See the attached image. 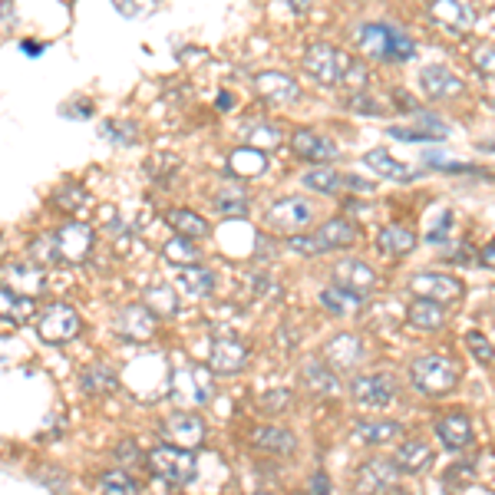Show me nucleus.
<instances>
[{
	"instance_id": "nucleus-1",
	"label": "nucleus",
	"mask_w": 495,
	"mask_h": 495,
	"mask_svg": "<svg viewBox=\"0 0 495 495\" xmlns=\"http://www.w3.org/2000/svg\"><path fill=\"white\" fill-rule=\"evenodd\" d=\"M357 43H360L363 53H370L377 60H397V63L416 53L413 40L403 30L390 27V23H363L360 33H357Z\"/></svg>"
},
{
	"instance_id": "nucleus-2",
	"label": "nucleus",
	"mask_w": 495,
	"mask_h": 495,
	"mask_svg": "<svg viewBox=\"0 0 495 495\" xmlns=\"http://www.w3.org/2000/svg\"><path fill=\"white\" fill-rule=\"evenodd\" d=\"M410 380L419 393H429V397H443L459 383V367L449 357H439V353H426L413 360L410 367Z\"/></svg>"
},
{
	"instance_id": "nucleus-3",
	"label": "nucleus",
	"mask_w": 495,
	"mask_h": 495,
	"mask_svg": "<svg viewBox=\"0 0 495 495\" xmlns=\"http://www.w3.org/2000/svg\"><path fill=\"white\" fill-rule=\"evenodd\" d=\"M149 469L153 476H159L169 486H189L195 479V459L185 446H175V443H165V446H155L149 453Z\"/></svg>"
},
{
	"instance_id": "nucleus-4",
	"label": "nucleus",
	"mask_w": 495,
	"mask_h": 495,
	"mask_svg": "<svg viewBox=\"0 0 495 495\" xmlns=\"http://www.w3.org/2000/svg\"><path fill=\"white\" fill-rule=\"evenodd\" d=\"M307 225H311V205H304V199H277L265 211V229L275 235H297Z\"/></svg>"
},
{
	"instance_id": "nucleus-5",
	"label": "nucleus",
	"mask_w": 495,
	"mask_h": 495,
	"mask_svg": "<svg viewBox=\"0 0 495 495\" xmlns=\"http://www.w3.org/2000/svg\"><path fill=\"white\" fill-rule=\"evenodd\" d=\"M37 333L43 343H67L79 333V314L70 304H50L37 321Z\"/></svg>"
},
{
	"instance_id": "nucleus-6",
	"label": "nucleus",
	"mask_w": 495,
	"mask_h": 495,
	"mask_svg": "<svg viewBox=\"0 0 495 495\" xmlns=\"http://www.w3.org/2000/svg\"><path fill=\"white\" fill-rule=\"evenodd\" d=\"M248 363V347L245 341H238L235 333H219L215 341H211V357H209V367L221 377H235V373L245 370Z\"/></svg>"
},
{
	"instance_id": "nucleus-7",
	"label": "nucleus",
	"mask_w": 495,
	"mask_h": 495,
	"mask_svg": "<svg viewBox=\"0 0 495 495\" xmlns=\"http://www.w3.org/2000/svg\"><path fill=\"white\" fill-rule=\"evenodd\" d=\"M53 235H57L60 257H63V261H70V265H79V261H86V257H89V251H93V245H96V231L89 229V225H83V221H67V225H63V229H57Z\"/></svg>"
},
{
	"instance_id": "nucleus-8",
	"label": "nucleus",
	"mask_w": 495,
	"mask_h": 495,
	"mask_svg": "<svg viewBox=\"0 0 495 495\" xmlns=\"http://www.w3.org/2000/svg\"><path fill=\"white\" fill-rule=\"evenodd\" d=\"M353 400L360 406H370V410H380V406H390L393 397H397V387H393L390 377L383 373H363V377H353L350 383Z\"/></svg>"
},
{
	"instance_id": "nucleus-9",
	"label": "nucleus",
	"mask_w": 495,
	"mask_h": 495,
	"mask_svg": "<svg viewBox=\"0 0 495 495\" xmlns=\"http://www.w3.org/2000/svg\"><path fill=\"white\" fill-rule=\"evenodd\" d=\"M155 324H159V314H155L153 307L145 304H129L119 311V317H116V331L123 333L126 341H135V343H143L149 341L155 333Z\"/></svg>"
},
{
	"instance_id": "nucleus-10",
	"label": "nucleus",
	"mask_w": 495,
	"mask_h": 495,
	"mask_svg": "<svg viewBox=\"0 0 495 495\" xmlns=\"http://www.w3.org/2000/svg\"><path fill=\"white\" fill-rule=\"evenodd\" d=\"M343 60L341 53L331 47V43H311L304 53V70L311 73L314 79H321V83H341L343 79Z\"/></svg>"
},
{
	"instance_id": "nucleus-11",
	"label": "nucleus",
	"mask_w": 495,
	"mask_h": 495,
	"mask_svg": "<svg viewBox=\"0 0 495 495\" xmlns=\"http://www.w3.org/2000/svg\"><path fill=\"white\" fill-rule=\"evenodd\" d=\"M163 439H169L175 446L195 449L201 446V439H205V423H201V416H195V413H172L163 423Z\"/></svg>"
},
{
	"instance_id": "nucleus-12",
	"label": "nucleus",
	"mask_w": 495,
	"mask_h": 495,
	"mask_svg": "<svg viewBox=\"0 0 495 495\" xmlns=\"http://www.w3.org/2000/svg\"><path fill=\"white\" fill-rule=\"evenodd\" d=\"M410 291L416 297H433V301H443V304H453L462 297V281L449 275H416L410 277Z\"/></svg>"
},
{
	"instance_id": "nucleus-13",
	"label": "nucleus",
	"mask_w": 495,
	"mask_h": 495,
	"mask_svg": "<svg viewBox=\"0 0 495 495\" xmlns=\"http://www.w3.org/2000/svg\"><path fill=\"white\" fill-rule=\"evenodd\" d=\"M291 149H294L301 159H307V163H333V159L341 155V149H337L327 135L314 133V129H297V133L291 135Z\"/></svg>"
},
{
	"instance_id": "nucleus-14",
	"label": "nucleus",
	"mask_w": 495,
	"mask_h": 495,
	"mask_svg": "<svg viewBox=\"0 0 495 495\" xmlns=\"http://www.w3.org/2000/svg\"><path fill=\"white\" fill-rule=\"evenodd\" d=\"M333 285H343L350 287V291L367 294V291L377 287V275H373L370 265H363L357 257H341V261L333 265Z\"/></svg>"
},
{
	"instance_id": "nucleus-15",
	"label": "nucleus",
	"mask_w": 495,
	"mask_h": 495,
	"mask_svg": "<svg viewBox=\"0 0 495 495\" xmlns=\"http://www.w3.org/2000/svg\"><path fill=\"white\" fill-rule=\"evenodd\" d=\"M397 479H400V469L397 462H383V459H370L363 462V469L357 472V489L363 492H393L397 489Z\"/></svg>"
},
{
	"instance_id": "nucleus-16",
	"label": "nucleus",
	"mask_w": 495,
	"mask_h": 495,
	"mask_svg": "<svg viewBox=\"0 0 495 495\" xmlns=\"http://www.w3.org/2000/svg\"><path fill=\"white\" fill-rule=\"evenodd\" d=\"M324 357L337 367V370H353L363 360V343L357 333H337L324 347Z\"/></svg>"
},
{
	"instance_id": "nucleus-17",
	"label": "nucleus",
	"mask_w": 495,
	"mask_h": 495,
	"mask_svg": "<svg viewBox=\"0 0 495 495\" xmlns=\"http://www.w3.org/2000/svg\"><path fill=\"white\" fill-rule=\"evenodd\" d=\"M419 83H423L426 96H433V99H456V96H462V89H466L462 79L446 67H426L419 73Z\"/></svg>"
},
{
	"instance_id": "nucleus-18",
	"label": "nucleus",
	"mask_w": 495,
	"mask_h": 495,
	"mask_svg": "<svg viewBox=\"0 0 495 495\" xmlns=\"http://www.w3.org/2000/svg\"><path fill=\"white\" fill-rule=\"evenodd\" d=\"M436 436L446 449H466L472 443V423L462 410H453L436 423Z\"/></svg>"
},
{
	"instance_id": "nucleus-19",
	"label": "nucleus",
	"mask_w": 495,
	"mask_h": 495,
	"mask_svg": "<svg viewBox=\"0 0 495 495\" xmlns=\"http://www.w3.org/2000/svg\"><path fill=\"white\" fill-rule=\"evenodd\" d=\"M255 86H257V93L265 96V99H271V103H294L297 96H301V89H297L294 79L285 77V73H277V70H265V73H257Z\"/></svg>"
},
{
	"instance_id": "nucleus-20",
	"label": "nucleus",
	"mask_w": 495,
	"mask_h": 495,
	"mask_svg": "<svg viewBox=\"0 0 495 495\" xmlns=\"http://www.w3.org/2000/svg\"><path fill=\"white\" fill-rule=\"evenodd\" d=\"M353 439L363 446H387L393 439H403V426L393 419H367V423L353 426Z\"/></svg>"
},
{
	"instance_id": "nucleus-21",
	"label": "nucleus",
	"mask_w": 495,
	"mask_h": 495,
	"mask_svg": "<svg viewBox=\"0 0 495 495\" xmlns=\"http://www.w3.org/2000/svg\"><path fill=\"white\" fill-rule=\"evenodd\" d=\"M251 446L255 449H265L271 456H291L297 449V439L294 433H287V429H277V426H257L251 433Z\"/></svg>"
},
{
	"instance_id": "nucleus-22",
	"label": "nucleus",
	"mask_w": 495,
	"mask_h": 495,
	"mask_svg": "<svg viewBox=\"0 0 495 495\" xmlns=\"http://www.w3.org/2000/svg\"><path fill=\"white\" fill-rule=\"evenodd\" d=\"M429 462H433V446L423 443V439H406L397 449V469H400L403 476H419Z\"/></svg>"
},
{
	"instance_id": "nucleus-23",
	"label": "nucleus",
	"mask_w": 495,
	"mask_h": 495,
	"mask_svg": "<svg viewBox=\"0 0 495 495\" xmlns=\"http://www.w3.org/2000/svg\"><path fill=\"white\" fill-rule=\"evenodd\" d=\"M406 321L419 331H439V327L446 324V307L443 301H433V297H419L413 301L410 311H406Z\"/></svg>"
},
{
	"instance_id": "nucleus-24",
	"label": "nucleus",
	"mask_w": 495,
	"mask_h": 495,
	"mask_svg": "<svg viewBox=\"0 0 495 495\" xmlns=\"http://www.w3.org/2000/svg\"><path fill=\"white\" fill-rule=\"evenodd\" d=\"M241 139H245L248 145L261 149V153H271V149H277V145H281L285 133H281V126L271 123V119H255V123L241 126Z\"/></svg>"
},
{
	"instance_id": "nucleus-25",
	"label": "nucleus",
	"mask_w": 495,
	"mask_h": 495,
	"mask_svg": "<svg viewBox=\"0 0 495 495\" xmlns=\"http://www.w3.org/2000/svg\"><path fill=\"white\" fill-rule=\"evenodd\" d=\"M314 235L321 238L324 251H327V248H350V245H357V241H360V229H357L353 221H347V219L324 221V225H321Z\"/></svg>"
},
{
	"instance_id": "nucleus-26",
	"label": "nucleus",
	"mask_w": 495,
	"mask_h": 495,
	"mask_svg": "<svg viewBox=\"0 0 495 495\" xmlns=\"http://www.w3.org/2000/svg\"><path fill=\"white\" fill-rule=\"evenodd\" d=\"M267 169V155L255 145H245V149H235L229 155V172L235 179H255Z\"/></svg>"
},
{
	"instance_id": "nucleus-27",
	"label": "nucleus",
	"mask_w": 495,
	"mask_h": 495,
	"mask_svg": "<svg viewBox=\"0 0 495 495\" xmlns=\"http://www.w3.org/2000/svg\"><path fill=\"white\" fill-rule=\"evenodd\" d=\"M301 380H304V387H311L314 393H321V397H333L337 393V373L331 370V363L324 360H307L304 367H301Z\"/></svg>"
},
{
	"instance_id": "nucleus-28",
	"label": "nucleus",
	"mask_w": 495,
	"mask_h": 495,
	"mask_svg": "<svg viewBox=\"0 0 495 495\" xmlns=\"http://www.w3.org/2000/svg\"><path fill=\"white\" fill-rule=\"evenodd\" d=\"M377 245H380L383 255L390 257H400V255H410L413 245H416V235L410 229H403V225H387V229L377 235Z\"/></svg>"
},
{
	"instance_id": "nucleus-29",
	"label": "nucleus",
	"mask_w": 495,
	"mask_h": 495,
	"mask_svg": "<svg viewBox=\"0 0 495 495\" xmlns=\"http://www.w3.org/2000/svg\"><path fill=\"white\" fill-rule=\"evenodd\" d=\"M7 285L20 294H40L43 291V267L40 265H14L7 267Z\"/></svg>"
},
{
	"instance_id": "nucleus-30",
	"label": "nucleus",
	"mask_w": 495,
	"mask_h": 495,
	"mask_svg": "<svg viewBox=\"0 0 495 495\" xmlns=\"http://www.w3.org/2000/svg\"><path fill=\"white\" fill-rule=\"evenodd\" d=\"M79 387H83V393H89V397H106V393H113L116 387H119V380H116V373L109 370V367L93 363V367H86L83 370Z\"/></svg>"
},
{
	"instance_id": "nucleus-31",
	"label": "nucleus",
	"mask_w": 495,
	"mask_h": 495,
	"mask_svg": "<svg viewBox=\"0 0 495 495\" xmlns=\"http://www.w3.org/2000/svg\"><path fill=\"white\" fill-rule=\"evenodd\" d=\"M321 304H324L331 314H347V311H357V307L363 304V294L343 285H333L321 291Z\"/></svg>"
},
{
	"instance_id": "nucleus-32",
	"label": "nucleus",
	"mask_w": 495,
	"mask_h": 495,
	"mask_svg": "<svg viewBox=\"0 0 495 495\" xmlns=\"http://www.w3.org/2000/svg\"><path fill=\"white\" fill-rule=\"evenodd\" d=\"M179 285L182 291H189L191 297H209L211 291H215V275L199 265H185L179 267Z\"/></svg>"
},
{
	"instance_id": "nucleus-33",
	"label": "nucleus",
	"mask_w": 495,
	"mask_h": 495,
	"mask_svg": "<svg viewBox=\"0 0 495 495\" xmlns=\"http://www.w3.org/2000/svg\"><path fill=\"white\" fill-rule=\"evenodd\" d=\"M433 20H439V23L453 27L456 33H462V30L472 27V10L462 7L459 0H439L436 7H433Z\"/></svg>"
},
{
	"instance_id": "nucleus-34",
	"label": "nucleus",
	"mask_w": 495,
	"mask_h": 495,
	"mask_svg": "<svg viewBox=\"0 0 495 495\" xmlns=\"http://www.w3.org/2000/svg\"><path fill=\"white\" fill-rule=\"evenodd\" d=\"M363 163L370 165V169H377L380 175H387V179H393V182H413V179H416V172L406 169L403 163H397V159H393V155H387L383 149H373V153H367V155H363Z\"/></svg>"
},
{
	"instance_id": "nucleus-35",
	"label": "nucleus",
	"mask_w": 495,
	"mask_h": 495,
	"mask_svg": "<svg viewBox=\"0 0 495 495\" xmlns=\"http://www.w3.org/2000/svg\"><path fill=\"white\" fill-rule=\"evenodd\" d=\"M145 304L153 307L159 317H175L179 314V294H175V287L159 281V285L145 287Z\"/></svg>"
},
{
	"instance_id": "nucleus-36",
	"label": "nucleus",
	"mask_w": 495,
	"mask_h": 495,
	"mask_svg": "<svg viewBox=\"0 0 495 495\" xmlns=\"http://www.w3.org/2000/svg\"><path fill=\"white\" fill-rule=\"evenodd\" d=\"M169 225L179 235H185V238H205L209 235V221L201 219V215H195V211H185V209H175V211H169Z\"/></svg>"
},
{
	"instance_id": "nucleus-37",
	"label": "nucleus",
	"mask_w": 495,
	"mask_h": 495,
	"mask_svg": "<svg viewBox=\"0 0 495 495\" xmlns=\"http://www.w3.org/2000/svg\"><path fill=\"white\" fill-rule=\"evenodd\" d=\"M211 205H215L225 219H235V215H245L248 211V195H245V189H238V185H229V189L215 191Z\"/></svg>"
},
{
	"instance_id": "nucleus-38",
	"label": "nucleus",
	"mask_w": 495,
	"mask_h": 495,
	"mask_svg": "<svg viewBox=\"0 0 495 495\" xmlns=\"http://www.w3.org/2000/svg\"><path fill=\"white\" fill-rule=\"evenodd\" d=\"M165 257H169L172 265H199V248H195V238H185V235H179V238H172L169 245H165Z\"/></svg>"
},
{
	"instance_id": "nucleus-39",
	"label": "nucleus",
	"mask_w": 495,
	"mask_h": 495,
	"mask_svg": "<svg viewBox=\"0 0 495 495\" xmlns=\"http://www.w3.org/2000/svg\"><path fill=\"white\" fill-rule=\"evenodd\" d=\"M96 486L103 489V492H126V495L139 492V482H135L129 472H123V469H109V472H103V476L96 479Z\"/></svg>"
},
{
	"instance_id": "nucleus-40",
	"label": "nucleus",
	"mask_w": 495,
	"mask_h": 495,
	"mask_svg": "<svg viewBox=\"0 0 495 495\" xmlns=\"http://www.w3.org/2000/svg\"><path fill=\"white\" fill-rule=\"evenodd\" d=\"M301 182H304L307 189L324 191V195H331V191H337L343 185V179L333 169H314V172H307V175H301Z\"/></svg>"
},
{
	"instance_id": "nucleus-41",
	"label": "nucleus",
	"mask_w": 495,
	"mask_h": 495,
	"mask_svg": "<svg viewBox=\"0 0 495 495\" xmlns=\"http://www.w3.org/2000/svg\"><path fill=\"white\" fill-rule=\"evenodd\" d=\"M466 347H469V353H472L479 363H492L495 360V347L479 331H469L466 333Z\"/></svg>"
},
{
	"instance_id": "nucleus-42",
	"label": "nucleus",
	"mask_w": 495,
	"mask_h": 495,
	"mask_svg": "<svg viewBox=\"0 0 495 495\" xmlns=\"http://www.w3.org/2000/svg\"><path fill=\"white\" fill-rule=\"evenodd\" d=\"M113 4L126 20H139L155 10V0H113Z\"/></svg>"
},
{
	"instance_id": "nucleus-43",
	"label": "nucleus",
	"mask_w": 495,
	"mask_h": 495,
	"mask_svg": "<svg viewBox=\"0 0 495 495\" xmlns=\"http://www.w3.org/2000/svg\"><path fill=\"white\" fill-rule=\"evenodd\" d=\"M103 135L106 139H113V143H119V145H133L139 133H135V123H106Z\"/></svg>"
},
{
	"instance_id": "nucleus-44",
	"label": "nucleus",
	"mask_w": 495,
	"mask_h": 495,
	"mask_svg": "<svg viewBox=\"0 0 495 495\" xmlns=\"http://www.w3.org/2000/svg\"><path fill=\"white\" fill-rule=\"evenodd\" d=\"M472 63H476L479 73L495 77V43H482V47H476V53H472Z\"/></svg>"
},
{
	"instance_id": "nucleus-45",
	"label": "nucleus",
	"mask_w": 495,
	"mask_h": 495,
	"mask_svg": "<svg viewBox=\"0 0 495 495\" xmlns=\"http://www.w3.org/2000/svg\"><path fill=\"white\" fill-rule=\"evenodd\" d=\"M83 201H86V191L79 189V185H67V189L57 191V205H60V209L77 211L79 205H83Z\"/></svg>"
},
{
	"instance_id": "nucleus-46",
	"label": "nucleus",
	"mask_w": 495,
	"mask_h": 495,
	"mask_svg": "<svg viewBox=\"0 0 495 495\" xmlns=\"http://www.w3.org/2000/svg\"><path fill=\"white\" fill-rule=\"evenodd\" d=\"M426 165H436V169H443V172H476V175H482V169H476V165L449 163L446 155H439V153H426Z\"/></svg>"
},
{
	"instance_id": "nucleus-47",
	"label": "nucleus",
	"mask_w": 495,
	"mask_h": 495,
	"mask_svg": "<svg viewBox=\"0 0 495 495\" xmlns=\"http://www.w3.org/2000/svg\"><path fill=\"white\" fill-rule=\"evenodd\" d=\"M347 106H350V109H357V113H383V106L370 103V96L363 93V89H360V93H350Z\"/></svg>"
},
{
	"instance_id": "nucleus-48",
	"label": "nucleus",
	"mask_w": 495,
	"mask_h": 495,
	"mask_svg": "<svg viewBox=\"0 0 495 495\" xmlns=\"http://www.w3.org/2000/svg\"><path fill=\"white\" fill-rule=\"evenodd\" d=\"M449 225H453V215H449V211H443V219H439V229L429 231V241H433V245H439V241H446Z\"/></svg>"
},
{
	"instance_id": "nucleus-49",
	"label": "nucleus",
	"mask_w": 495,
	"mask_h": 495,
	"mask_svg": "<svg viewBox=\"0 0 495 495\" xmlns=\"http://www.w3.org/2000/svg\"><path fill=\"white\" fill-rule=\"evenodd\" d=\"M343 79H347L350 86H363L367 83V70L363 67H347L343 70Z\"/></svg>"
},
{
	"instance_id": "nucleus-50",
	"label": "nucleus",
	"mask_w": 495,
	"mask_h": 495,
	"mask_svg": "<svg viewBox=\"0 0 495 495\" xmlns=\"http://www.w3.org/2000/svg\"><path fill=\"white\" fill-rule=\"evenodd\" d=\"M17 23V14H14V4L4 0V33H10V27Z\"/></svg>"
},
{
	"instance_id": "nucleus-51",
	"label": "nucleus",
	"mask_w": 495,
	"mask_h": 495,
	"mask_svg": "<svg viewBox=\"0 0 495 495\" xmlns=\"http://www.w3.org/2000/svg\"><path fill=\"white\" fill-rule=\"evenodd\" d=\"M20 50H23L27 57H40V53H43V47H40L37 40H23V43H20Z\"/></svg>"
},
{
	"instance_id": "nucleus-52",
	"label": "nucleus",
	"mask_w": 495,
	"mask_h": 495,
	"mask_svg": "<svg viewBox=\"0 0 495 495\" xmlns=\"http://www.w3.org/2000/svg\"><path fill=\"white\" fill-rule=\"evenodd\" d=\"M287 403V393H267L265 397V406L271 410V406H285Z\"/></svg>"
},
{
	"instance_id": "nucleus-53",
	"label": "nucleus",
	"mask_w": 495,
	"mask_h": 495,
	"mask_svg": "<svg viewBox=\"0 0 495 495\" xmlns=\"http://www.w3.org/2000/svg\"><path fill=\"white\" fill-rule=\"evenodd\" d=\"M482 265H486V267H495V241H492V245L482 248Z\"/></svg>"
},
{
	"instance_id": "nucleus-54",
	"label": "nucleus",
	"mask_w": 495,
	"mask_h": 495,
	"mask_svg": "<svg viewBox=\"0 0 495 495\" xmlns=\"http://www.w3.org/2000/svg\"><path fill=\"white\" fill-rule=\"evenodd\" d=\"M453 261H456V265H469V261H472V257H469V248H459L456 255H453Z\"/></svg>"
},
{
	"instance_id": "nucleus-55",
	"label": "nucleus",
	"mask_w": 495,
	"mask_h": 495,
	"mask_svg": "<svg viewBox=\"0 0 495 495\" xmlns=\"http://www.w3.org/2000/svg\"><path fill=\"white\" fill-rule=\"evenodd\" d=\"M287 4H291V10H294V14H304V10L311 7V0H287Z\"/></svg>"
},
{
	"instance_id": "nucleus-56",
	"label": "nucleus",
	"mask_w": 495,
	"mask_h": 495,
	"mask_svg": "<svg viewBox=\"0 0 495 495\" xmlns=\"http://www.w3.org/2000/svg\"><path fill=\"white\" fill-rule=\"evenodd\" d=\"M314 489H317V492H327V489H331V482H327V476H314Z\"/></svg>"
},
{
	"instance_id": "nucleus-57",
	"label": "nucleus",
	"mask_w": 495,
	"mask_h": 495,
	"mask_svg": "<svg viewBox=\"0 0 495 495\" xmlns=\"http://www.w3.org/2000/svg\"><path fill=\"white\" fill-rule=\"evenodd\" d=\"M219 109H231V93H221V99H219Z\"/></svg>"
}]
</instances>
